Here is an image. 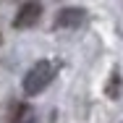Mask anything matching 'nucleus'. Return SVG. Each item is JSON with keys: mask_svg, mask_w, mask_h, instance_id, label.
I'll return each mask as SVG.
<instances>
[{"mask_svg": "<svg viewBox=\"0 0 123 123\" xmlns=\"http://www.w3.org/2000/svg\"><path fill=\"white\" fill-rule=\"evenodd\" d=\"M84 18H86V13L81 8H63L55 18V26L58 29H76V26L84 24Z\"/></svg>", "mask_w": 123, "mask_h": 123, "instance_id": "nucleus-3", "label": "nucleus"}, {"mask_svg": "<svg viewBox=\"0 0 123 123\" xmlns=\"http://www.w3.org/2000/svg\"><path fill=\"white\" fill-rule=\"evenodd\" d=\"M39 16H42V5H39V0H26L24 5L18 8L16 18H13V26H16V29L34 26L37 21H39Z\"/></svg>", "mask_w": 123, "mask_h": 123, "instance_id": "nucleus-2", "label": "nucleus"}, {"mask_svg": "<svg viewBox=\"0 0 123 123\" xmlns=\"http://www.w3.org/2000/svg\"><path fill=\"white\" fill-rule=\"evenodd\" d=\"M31 107L29 105H18L16 107V113H13V123H31Z\"/></svg>", "mask_w": 123, "mask_h": 123, "instance_id": "nucleus-4", "label": "nucleus"}, {"mask_svg": "<svg viewBox=\"0 0 123 123\" xmlns=\"http://www.w3.org/2000/svg\"><path fill=\"white\" fill-rule=\"evenodd\" d=\"M52 76H55V68H52L50 60H39V63H34V66L29 68V74L24 76V94H29V97L39 94L50 81H52Z\"/></svg>", "mask_w": 123, "mask_h": 123, "instance_id": "nucleus-1", "label": "nucleus"}]
</instances>
